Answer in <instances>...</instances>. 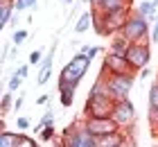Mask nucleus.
Wrapping results in <instances>:
<instances>
[{"label": "nucleus", "mask_w": 158, "mask_h": 147, "mask_svg": "<svg viewBox=\"0 0 158 147\" xmlns=\"http://www.w3.org/2000/svg\"><path fill=\"white\" fill-rule=\"evenodd\" d=\"M90 61L84 52H77L70 57V61L63 66L61 75H59V91H68V88H77V84L84 79V75L90 68Z\"/></svg>", "instance_id": "nucleus-1"}, {"label": "nucleus", "mask_w": 158, "mask_h": 147, "mask_svg": "<svg viewBox=\"0 0 158 147\" xmlns=\"http://www.w3.org/2000/svg\"><path fill=\"white\" fill-rule=\"evenodd\" d=\"M93 14H95L93 27H95V32H97L99 36H111V34H118V32H122L124 23L129 20V16H131L129 7H122V9L109 11V14H99V11H95V9H93Z\"/></svg>", "instance_id": "nucleus-2"}, {"label": "nucleus", "mask_w": 158, "mask_h": 147, "mask_svg": "<svg viewBox=\"0 0 158 147\" xmlns=\"http://www.w3.org/2000/svg\"><path fill=\"white\" fill-rule=\"evenodd\" d=\"M122 34H124L131 43H145L147 36H149V20L135 11V14H131V16H129V20L124 23V27H122Z\"/></svg>", "instance_id": "nucleus-3"}, {"label": "nucleus", "mask_w": 158, "mask_h": 147, "mask_svg": "<svg viewBox=\"0 0 158 147\" xmlns=\"http://www.w3.org/2000/svg\"><path fill=\"white\" fill-rule=\"evenodd\" d=\"M106 79V88H109L111 97L120 102V100H129V93L133 88V82H135V75H104Z\"/></svg>", "instance_id": "nucleus-4"}, {"label": "nucleus", "mask_w": 158, "mask_h": 147, "mask_svg": "<svg viewBox=\"0 0 158 147\" xmlns=\"http://www.w3.org/2000/svg\"><path fill=\"white\" fill-rule=\"evenodd\" d=\"M63 147H97V138L84 124H75L63 131Z\"/></svg>", "instance_id": "nucleus-5"}, {"label": "nucleus", "mask_w": 158, "mask_h": 147, "mask_svg": "<svg viewBox=\"0 0 158 147\" xmlns=\"http://www.w3.org/2000/svg\"><path fill=\"white\" fill-rule=\"evenodd\" d=\"M127 61H129V66H131L135 72H140L142 68H147V63L152 61V48H149V41H145V43H131V48H129V52H127Z\"/></svg>", "instance_id": "nucleus-6"}, {"label": "nucleus", "mask_w": 158, "mask_h": 147, "mask_svg": "<svg viewBox=\"0 0 158 147\" xmlns=\"http://www.w3.org/2000/svg\"><path fill=\"white\" fill-rule=\"evenodd\" d=\"M135 75V70L129 66L127 61V57H120V54H113L109 52L104 57V61H102V75Z\"/></svg>", "instance_id": "nucleus-7"}, {"label": "nucleus", "mask_w": 158, "mask_h": 147, "mask_svg": "<svg viewBox=\"0 0 158 147\" xmlns=\"http://www.w3.org/2000/svg\"><path fill=\"white\" fill-rule=\"evenodd\" d=\"M84 127L90 131L95 138L99 136H106V134H115V131H120V124L113 120V118H86Z\"/></svg>", "instance_id": "nucleus-8"}, {"label": "nucleus", "mask_w": 158, "mask_h": 147, "mask_svg": "<svg viewBox=\"0 0 158 147\" xmlns=\"http://www.w3.org/2000/svg\"><path fill=\"white\" fill-rule=\"evenodd\" d=\"M111 118L120 124V129L131 127L133 120H135V109H133V104H131V100H120V102H115Z\"/></svg>", "instance_id": "nucleus-9"}, {"label": "nucleus", "mask_w": 158, "mask_h": 147, "mask_svg": "<svg viewBox=\"0 0 158 147\" xmlns=\"http://www.w3.org/2000/svg\"><path fill=\"white\" fill-rule=\"evenodd\" d=\"M131 0H97L90 9H95L99 14H109V11H115V9H122V7H129Z\"/></svg>", "instance_id": "nucleus-10"}, {"label": "nucleus", "mask_w": 158, "mask_h": 147, "mask_svg": "<svg viewBox=\"0 0 158 147\" xmlns=\"http://www.w3.org/2000/svg\"><path fill=\"white\" fill-rule=\"evenodd\" d=\"M127 143V136L122 134V129L115 131V134H106V136H99L97 138V147H124Z\"/></svg>", "instance_id": "nucleus-11"}, {"label": "nucleus", "mask_w": 158, "mask_h": 147, "mask_svg": "<svg viewBox=\"0 0 158 147\" xmlns=\"http://www.w3.org/2000/svg\"><path fill=\"white\" fill-rule=\"evenodd\" d=\"M129 48H131V41L127 39L122 32L118 34H113V39H111V52L113 54H120V57H127L129 52Z\"/></svg>", "instance_id": "nucleus-12"}, {"label": "nucleus", "mask_w": 158, "mask_h": 147, "mask_svg": "<svg viewBox=\"0 0 158 147\" xmlns=\"http://www.w3.org/2000/svg\"><path fill=\"white\" fill-rule=\"evenodd\" d=\"M93 20H95V14H93V9L84 11L81 16L77 18V23H75V32H77V34L88 32V27H93Z\"/></svg>", "instance_id": "nucleus-13"}, {"label": "nucleus", "mask_w": 158, "mask_h": 147, "mask_svg": "<svg viewBox=\"0 0 158 147\" xmlns=\"http://www.w3.org/2000/svg\"><path fill=\"white\" fill-rule=\"evenodd\" d=\"M20 138V131H9V129H0V147H16Z\"/></svg>", "instance_id": "nucleus-14"}, {"label": "nucleus", "mask_w": 158, "mask_h": 147, "mask_svg": "<svg viewBox=\"0 0 158 147\" xmlns=\"http://www.w3.org/2000/svg\"><path fill=\"white\" fill-rule=\"evenodd\" d=\"M14 11H16V9H14L11 0H0V27H7V23L11 20Z\"/></svg>", "instance_id": "nucleus-15"}, {"label": "nucleus", "mask_w": 158, "mask_h": 147, "mask_svg": "<svg viewBox=\"0 0 158 147\" xmlns=\"http://www.w3.org/2000/svg\"><path fill=\"white\" fill-rule=\"evenodd\" d=\"M50 124H54V113H52V106H48V111L43 113V118H41V122L34 127V134H41V129L43 127H50Z\"/></svg>", "instance_id": "nucleus-16"}, {"label": "nucleus", "mask_w": 158, "mask_h": 147, "mask_svg": "<svg viewBox=\"0 0 158 147\" xmlns=\"http://www.w3.org/2000/svg\"><path fill=\"white\" fill-rule=\"evenodd\" d=\"M138 14L149 20V18L154 16V0H142V2L138 5Z\"/></svg>", "instance_id": "nucleus-17"}, {"label": "nucleus", "mask_w": 158, "mask_h": 147, "mask_svg": "<svg viewBox=\"0 0 158 147\" xmlns=\"http://www.w3.org/2000/svg\"><path fill=\"white\" fill-rule=\"evenodd\" d=\"M30 39V32H27V29H14V34H11V43L14 45H23V43Z\"/></svg>", "instance_id": "nucleus-18"}, {"label": "nucleus", "mask_w": 158, "mask_h": 147, "mask_svg": "<svg viewBox=\"0 0 158 147\" xmlns=\"http://www.w3.org/2000/svg\"><path fill=\"white\" fill-rule=\"evenodd\" d=\"M59 97H61V104L63 106H73V102H75V88H68V91H59Z\"/></svg>", "instance_id": "nucleus-19"}, {"label": "nucleus", "mask_w": 158, "mask_h": 147, "mask_svg": "<svg viewBox=\"0 0 158 147\" xmlns=\"http://www.w3.org/2000/svg\"><path fill=\"white\" fill-rule=\"evenodd\" d=\"M14 9H16V11L36 9V0H14Z\"/></svg>", "instance_id": "nucleus-20"}, {"label": "nucleus", "mask_w": 158, "mask_h": 147, "mask_svg": "<svg viewBox=\"0 0 158 147\" xmlns=\"http://www.w3.org/2000/svg\"><path fill=\"white\" fill-rule=\"evenodd\" d=\"M50 75H52V66H50V68H39L36 84H39V86H45V84H48V79H50Z\"/></svg>", "instance_id": "nucleus-21"}, {"label": "nucleus", "mask_w": 158, "mask_h": 147, "mask_svg": "<svg viewBox=\"0 0 158 147\" xmlns=\"http://www.w3.org/2000/svg\"><path fill=\"white\" fill-rule=\"evenodd\" d=\"M149 109H158V82H154L149 88Z\"/></svg>", "instance_id": "nucleus-22"}, {"label": "nucleus", "mask_w": 158, "mask_h": 147, "mask_svg": "<svg viewBox=\"0 0 158 147\" xmlns=\"http://www.w3.org/2000/svg\"><path fill=\"white\" fill-rule=\"evenodd\" d=\"M0 106H2V115L9 113V109H11V91L2 93V97H0Z\"/></svg>", "instance_id": "nucleus-23"}, {"label": "nucleus", "mask_w": 158, "mask_h": 147, "mask_svg": "<svg viewBox=\"0 0 158 147\" xmlns=\"http://www.w3.org/2000/svg\"><path fill=\"white\" fill-rule=\"evenodd\" d=\"M20 84H23V77H18L16 72L9 77V84H7V91H11V93H16L18 88H20Z\"/></svg>", "instance_id": "nucleus-24"}, {"label": "nucleus", "mask_w": 158, "mask_h": 147, "mask_svg": "<svg viewBox=\"0 0 158 147\" xmlns=\"http://www.w3.org/2000/svg\"><path fill=\"white\" fill-rule=\"evenodd\" d=\"M16 147H39V143L34 141V138L25 136L23 131H20V138H18V145H16Z\"/></svg>", "instance_id": "nucleus-25"}, {"label": "nucleus", "mask_w": 158, "mask_h": 147, "mask_svg": "<svg viewBox=\"0 0 158 147\" xmlns=\"http://www.w3.org/2000/svg\"><path fill=\"white\" fill-rule=\"evenodd\" d=\"M41 61H43V52H41V50H32V52L27 54V63H30V66H36Z\"/></svg>", "instance_id": "nucleus-26"}, {"label": "nucleus", "mask_w": 158, "mask_h": 147, "mask_svg": "<svg viewBox=\"0 0 158 147\" xmlns=\"http://www.w3.org/2000/svg\"><path fill=\"white\" fill-rule=\"evenodd\" d=\"M39 136H41V141H43V143L52 141V138H54V124H50V127H43Z\"/></svg>", "instance_id": "nucleus-27"}, {"label": "nucleus", "mask_w": 158, "mask_h": 147, "mask_svg": "<svg viewBox=\"0 0 158 147\" xmlns=\"http://www.w3.org/2000/svg\"><path fill=\"white\" fill-rule=\"evenodd\" d=\"M81 52L88 57V59H95L99 52H102V48H99V45H90V48H88V45H84V48H81Z\"/></svg>", "instance_id": "nucleus-28"}, {"label": "nucleus", "mask_w": 158, "mask_h": 147, "mask_svg": "<svg viewBox=\"0 0 158 147\" xmlns=\"http://www.w3.org/2000/svg\"><path fill=\"white\" fill-rule=\"evenodd\" d=\"M30 129V118H18L16 120V131H27Z\"/></svg>", "instance_id": "nucleus-29"}, {"label": "nucleus", "mask_w": 158, "mask_h": 147, "mask_svg": "<svg viewBox=\"0 0 158 147\" xmlns=\"http://www.w3.org/2000/svg\"><path fill=\"white\" fill-rule=\"evenodd\" d=\"M16 75L23 77V79H27V75H30V63H20L18 68H16Z\"/></svg>", "instance_id": "nucleus-30"}, {"label": "nucleus", "mask_w": 158, "mask_h": 147, "mask_svg": "<svg viewBox=\"0 0 158 147\" xmlns=\"http://www.w3.org/2000/svg\"><path fill=\"white\" fill-rule=\"evenodd\" d=\"M149 122L152 127H158V109H149Z\"/></svg>", "instance_id": "nucleus-31"}, {"label": "nucleus", "mask_w": 158, "mask_h": 147, "mask_svg": "<svg viewBox=\"0 0 158 147\" xmlns=\"http://www.w3.org/2000/svg\"><path fill=\"white\" fill-rule=\"evenodd\" d=\"M149 41H152V43H158V23H154L152 32H149Z\"/></svg>", "instance_id": "nucleus-32"}, {"label": "nucleus", "mask_w": 158, "mask_h": 147, "mask_svg": "<svg viewBox=\"0 0 158 147\" xmlns=\"http://www.w3.org/2000/svg\"><path fill=\"white\" fill-rule=\"evenodd\" d=\"M23 102H25V95H18V97H16V102H14V109L18 111V109L23 106Z\"/></svg>", "instance_id": "nucleus-33"}, {"label": "nucleus", "mask_w": 158, "mask_h": 147, "mask_svg": "<svg viewBox=\"0 0 158 147\" xmlns=\"http://www.w3.org/2000/svg\"><path fill=\"white\" fill-rule=\"evenodd\" d=\"M149 75H152V70H149V68H142V70L138 72V77H140V79H147Z\"/></svg>", "instance_id": "nucleus-34"}, {"label": "nucleus", "mask_w": 158, "mask_h": 147, "mask_svg": "<svg viewBox=\"0 0 158 147\" xmlns=\"http://www.w3.org/2000/svg\"><path fill=\"white\" fill-rule=\"evenodd\" d=\"M48 100H50V95H41V97L36 100V104H48Z\"/></svg>", "instance_id": "nucleus-35"}, {"label": "nucleus", "mask_w": 158, "mask_h": 147, "mask_svg": "<svg viewBox=\"0 0 158 147\" xmlns=\"http://www.w3.org/2000/svg\"><path fill=\"white\" fill-rule=\"evenodd\" d=\"M61 5L63 7H70V5H73V0H61Z\"/></svg>", "instance_id": "nucleus-36"}, {"label": "nucleus", "mask_w": 158, "mask_h": 147, "mask_svg": "<svg viewBox=\"0 0 158 147\" xmlns=\"http://www.w3.org/2000/svg\"><path fill=\"white\" fill-rule=\"evenodd\" d=\"M81 2H86V5H93V0H81Z\"/></svg>", "instance_id": "nucleus-37"}, {"label": "nucleus", "mask_w": 158, "mask_h": 147, "mask_svg": "<svg viewBox=\"0 0 158 147\" xmlns=\"http://www.w3.org/2000/svg\"><path fill=\"white\" fill-rule=\"evenodd\" d=\"M154 147H158V143H154Z\"/></svg>", "instance_id": "nucleus-38"}, {"label": "nucleus", "mask_w": 158, "mask_h": 147, "mask_svg": "<svg viewBox=\"0 0 158 147\" xmlns=\"http://www.w3.org/2000/svg\"><path fill=\"white\" fill-rule=\"evenodd\" d=\"M156 82H158V79H156Z\"/></svg>", "instance_id": "nucleus-39"}, {"label": "nucleus", "mask_w": 158, "mask_h": 147, "mask_svg": "<svg viewBox=\"0 0 158 147\" xmlns=\"http://www.w3.org/2000/svg\"><path fill=\"white\" fill-rule=\"evenodd\" d=\"M11 2H14V0H11Z\"/></svg>", "instance_id": "nucleus-40"}]
</instances>
